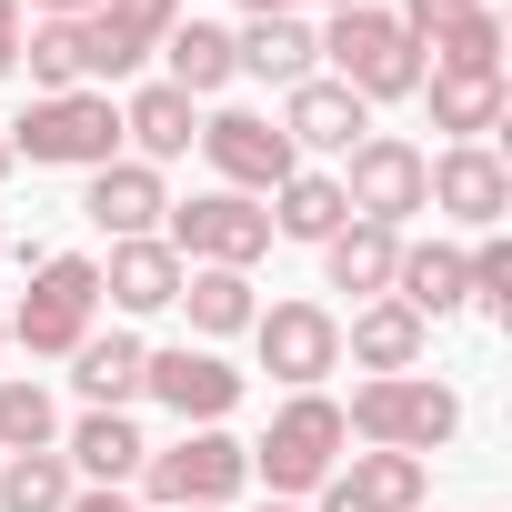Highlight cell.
I'll list each match as a JSON object with an SVG mask.
<instances>
[{"instance_id": "1", "label": "cell", "mask_w": 512, "mask_h": 512, "mask_svg": "<svg viewBox=\"0 0 512 512\" xmlns=\"http://www.w3.org/2000/svg\"><path fill=\"white\" fill-rule=\"evenodd\" d=\"M342 432H362L372 452H412L422 462V452H442L462 432V392L432 382V372H382V382H352Z\"/></svg>"}, {"instance_id": "2", "label": "cell", "mask_w": 512, "mask_h": 512, "mask_svg": "<svg viewBox=\"0 0 512 512\" xmlns=\"http://www.w3.org/2000/svg\"><path fill=\"white\" fill-rule=\"evenodd\" d=\"M0 141H11V161H31V171H101V161H121V101L111 91H51Z\"/></svg>"}, {"instance_id": "3", "label": "cell", "mask_w": 512, "mask_h": 512, "mask_svg": "<svg viewBox=\"0 0 512 512\" xmlns=\"http://www.w3.org/2000/svg\"><path fill=\"white\" fill-rule=\"evenodd\" d=\"M342 402L332 392H292L282 412H272V432L251 442V472H262V492L272 502H302V492H322L332 472H342Z\"/></svg>"}, {"instance_id": "4", "label": "cell", "mask_w": 512, "mask_h": 512, "mask_svg": "<svg viewBox=\"0 0 512 512\" xmlns=\"http://www.w3.org/2000/svg\"><path fill=\"white\" fill-rule=\"evenodd\" d=\"M91 312H101V262H91V251H41V262H31V292H21V312H11V342H21L31 362L81 352V342H91Z\"/></svg>"}, {"instance_id": "5", "label": "cell", "mask_w": 512, "mask_h": 512, "mask_svg": "<svg viewBox=\"0 0 512 512\" xmlns=\"http://www.w3.org/2000/svg\"><path fill=\"white\" fill-rule=\"evenodd\" d=\"M322 61H332V81L352 91V101H412L422 91V51H412V31L392 21V11H332V31H322Z\"/></svg>"}, {"instance_id": "6", "label": "cell", "mask_w": 512, "mask_h": 512, "mask_svg": "<svg viewBox=\"0 0 512 512\" xmlns=\"http://www.w3.org/2000/svg\"><path fill=\"white\" fill-rule=\"evenodd\" d=\"M332 181H342L352 221H382V231H402L412 211H432V151L402 141V131H362V141L342 151Z\"/></svg>"}, {"instance_id": "7", "label": "cell", "mask_w": 512, "mask_h": 512, "mask_svg": "<svg viewBox=\"0 0 512 512\" xmlns=\"http://www.w3.org/2000/svg\"><path fill=\"white\" fill-rule=\"evenodd\" d=\"M161 221H171L161 241L181 251L191 272H251V262L272 251V211L241 201V191H191V201H171Z\"/></svg>"}, {"instance_id": "8", "label": "cell", "mask_w": 512, "mask_h": 512, "mask_svg": "<svg viewBox=\"0 0 512 512\" xmlns=\"http://www.w3.org/2000/svg\"><path fill=\"white\" fill-rule=\"evenodd\" d=\"M241 482H251V442H231L221 422H211V432H181V442H161V452L141 462V502H151V512H191V502L221 512Z\"/></svg>"}, {"instance_id": "9", "label": "cell", "mask_w": 512, "mask_h": 512, "mask_svg": "<svg viewBox=\"0 0 512 512\" xmlns=\"http://www.w3.org/2000/svg\"><path fill=\"white\" fill-rule=\"evenodd\" d=\"M201 151H211L221 191H241V201H272V191L302 171V151L282 141L272 111H211V121H201Z\"/></svg>"}, {"instance_id": "10", "label": "cell", "mask_w": 512, "mask_h": 512, "mask_svg": "<svg viewBox=\"0 0 512 512\" xmlns=\"http://www.w3.org/2000/svg\"><path fill=\"white\" fill-rule=\"evenodd\" d=\"M141 392H151V402H171V412H181V432H211V422L241 402V372H231L211 342H161V352L141 362Z\"/></svg>"}, {"instance_id": "11", "label": "cell", "mask_w": 512, "mask_h": 512, "mask_svg": "<svg viewBox=\"0 0 512 512\" xmlns=\"http://www.w3.org/2000/svg\"><path fill=\"white\" fill-rule=\"evenodd\" d=\"M251 342H262V372L292 392H322V372H342V322L322 302H272L251 322Z\"/></svg>"}, {"instance_id": "12", "label": "cell", "mask_w": 512, "mask_h": 512, "mask_svg": "<svg viewBox=\"0 0 512 512\" xmlns=\"http://www.w3.org/2000/svg\"><path fill=\"white\" fill-rule=\"evenodd\" d=\"M432 211L462 221V231H502V221H512V171H502V151H492V141H452V151L432 161Z\"/></svg>"}, {"instance_id": "13", "label": "cell", "mask_w": 512, "mask_h": 512, "mask_svg": "<svg viewBox=\"0 0 512 512\" xmlns=\"http://www.w3.org/2000/svg\"><path fill=\"white\" fill-rule=\"evenodd\" d=\"M422 502H432V462H412V452H352L322 482L312 512H422Z\"/></svg>"}, {"instance_id": "14", "label": "cell", "mask_w": 512, "mask_h": 512, "mask_svg": "<svg viewBox=\"0 0 512 512\" xmlns=\"http://www.w3.org/2000/svg\"><path fill=\"white\" fill-rule=\"evenodd\" d=\"M181 21V0H101V11L81 21L91 31V81H131Z\"/></svg>"}, {"instance_id": "15", "label": "cell", "mask_w": 512, "mask_h": 512, "mask_svg": "<svg viewBox=\"0 0 512 512\" xmlns=\"http://www.w3.org/2000/svg\"><path fill=\"white\" fill-rule=\"evenodd\" d=\"M362 131H372V101H352L332 71H312V81L282 91V141L292 151H352Z\"/></svg>"}, {"instance_id": "16", "label": "cell", "mask_w": 512, "mask_h": 512, "mask_svg": "<svg viewBox=\"0 0 512 512\" xmlns=\"http://www.w3.org/2000/svg\"><path fill=\"white\" fill-rule=\"evenodd\" d=\"M61 462H71V482H91V492H131L141 462H151V442H141L131 412H81L71 442H61Z\"/></svg>"}, {"instance_id": "17", "label": "cell", "mask_w": 512, "mask_h": 512, "mask_svg": "<svg viewBox=\"0 0 512 512\" xmlns=\"http://www.w3.org/2000/svg\"><path fill=\"white\" fill-rule=\"evenodd\" d=\"M81 211H91L111 241H151V231H161V211H171V191H161V171H151V161H101V171H91V191H81Z\"/></svg>"}, {"instance_id": "18", "label": "cell", "mask_w": 512, "mask_h": 512, "mask_svg": "<svg viewBox=\"0 0 512 512\" xmlns=\"http://www.w3.org/2000/svg\"><path fill=\"white\" fill-rule=\"evenodd\" d=\"M101 302H111V312H171V302H181V251H171L161 231H151V241H111Z\"/></svg>"}, {"instance_id": "19", "label": "cell", "mask_w": 512, "mask_h": 512, "mask_svg": "<svg viewBox=\"0 0 512 512\" xmlns=\"http://www.w3.org/2000/svg\"><path fill=\"white\" fill-rule=\"evenodd\" d=\"M121 141L161 171V161H181V151L201 141V101H191V91H171V81H141V91L121 101Z\"/></svg>"}, {"instance_id": "20", "label": "cell", "mask_w": 512, "mask_h": 512, "mask_svg": "<svg viewBox=\"0 0 512 512\" xmlns=\"http://www.w3.org/2000/svg\"><path fill=\"white\" fill-rule=\"evenodd\" d=\"M231 61L251 71V81H312V61H322V31L302 21V11H262L251 31H231Z\"/></svg>"}, {"instance_id": "21", "label": "cell", "mask_w": 512, "mask_h": 512, "mask_svg": "<svg viewBox=\"0 0 512 512\" xmlns=\"http://www.w3.org/2000/svg\"><path fill=\"white\" fill-rule=\"evenodd\" d=\"M462 292H472V282H462V251H452V241H402V262H392V292H382V302H402L412 322H452Z\"/></svg>"}, {"instance_id": "22", "label": "cell", "mask_w": 512, "mask_h": 512, "mask_svg": "<svg viewBox=\"0 0 512 512\" xmlns=\"http://www.w3.org/2000/svg\"><path fill=\"white\" fill-rule=\"evenodd\" d=\"M392 262H402V231H382V221H342L322 241V282L352 292V302H382L392 292Z\"/></svg>"}, {"instance_id": "23", "label": "cell", "mask_w": 512, "mask_h": 512, "mask_svg": "<svg viewBox=\"0 0 512 512\" xmlns=\"http://www.w3.org/2000/svg\"><path fill=\"white\" fill-rule=\"evenodd\" d=\"M422 342H432V322H412L402 302H362L352 312V332H342V352H352V372H422Z\"/></svg>"}, {"instance_id": "24", "label": "cell", "mask_w": 512, "mask_h": 512, "mask_svg": "<svg viewBox=\"0 0 512 512\" xmlns=\"http://www.w3.org/2000/svg\"><path fill=\"white\" fill-rule=\"evenodd\" d=\"M161 81L171 91H191V101H211V91H231L241 81V61H231V31L221 21H171V41H161Z\"/></svg>"}, {"instance_id": "25", "label": "cell", "mask_w": 512, "mask_h": 512, "mask_svg": "<svg viewBox=\"0 0 512 512\" xmlns=\"http://www.w3.org/2000/svg\"><path fill=\"white\" fill-rule=\"evenodd\" d=\"M141 362H151V342H141V332H91V342L71 352V382H81V402H91V412H121V402L141 392Z\"/></svg>"}, {"instance_id": "26", "label": "cell", "mask_w": 512, "mask_h": 512, "mask_svg": "<svg viewBox=\"0 0 512 512\" xmlns=\"http://www.w3.org/2000/svg\"><path fill=\"white\" fill-rule=\"evenodd\" d=\"M422 91H432V131H452V141H482V131H502V111H512V81H502V71H492V81L422 71Z\"/></svg>"}, {"instance_id": "27", "label": "cell", "mask_w": 512, "mask_h": 512, "mask_svg": "<svg viewBox=\"0 0 512 512\" xmlns=\"http://www.w3.org/2000/svg\"><path fill=\"white\" fill-rule=\"evenodd\" d=\"M181 312H191L201 342H231V332L262 322V302H251V272H191V262H181Z\"/></svg>"}, {"instance_id": "28", "label": "cell", "mask_w": 512, "mask_h": 512, "mask_svg": "<svg viewBox=\"0 0 512 512\" xmlns=\"http://www.w3.org/2000/svg\"><path fill=\"white\" fill-rule=\"evenodd\" d=\"M21 61H31V101L91 91V31H81V21H31V31H21Z\"/></svg>"}, {"instance_id": "29", "label": "cell", "mask_w": 512, "mask_h": 512, "mask_svg": "<svg viewBox=\"0 0 512 512\" xmlns=\"http://www.w3.org/2000/svg\"><path fill=\"white\" fill-rule=\"evenodd\" d=\"M262 211H272V231H282V241H332V231L352 221V201H342V181H332V171H292Z\"/></svg>"}, {"instance_id": "30", "label": "cell", "mask_w": 512, "mask_h": 512, "mask_svg": "<svg viewBox=\"0 0 512 512\" xmlns=\"http://www.w3.org/2000/svg\"><path fill=\"white\" fill-rule=\"evenodd\" d=\"M81 482L61 452H0V512H61Z\"/></svg>"}, {"instance_id": "31", "label": "cell", "mask_w": 512, "mask_h": 512, "mask_svg": "<svg viewBox=\"0 0 512 512\" xmlns=\"http://www.w3.org/2000/svg\"><path fill=\"white\" fill-rule=\"evenodd\" d=\"M422 51H432L422 71H462V81H492V71H502V21H492V11H462V21H452V31H432Z\"/></svg>"}, {"instance_id": "32", "label": "cell", "mask_w": 512, "mask_h": 512, "mask_svg": "<svg viewBox=\"0 0 512 512\" xmlns=\"http://www.w3.org/2000/svg\"><path fill=\"white\" fill-rule=\"evenodd\" d=\"M0 452H61V412L41 382H0Z\"/></svg>"}, {"instance_id": "33", "label": "cell", "mask_w": 512, "mask_h": 512, "mask_svg": "<svg viewBox=\"0 0 512 512\" xmlns=\"http://www.w3.org/2000/svg\"><path fill=\"white\" fill-rule=\"evenodd\" d=\"M462 282H472L462 312H492V322L512 312V241H502V231H482V241L462 251Z\"/></svg>"}, {"instance_id": "34", "label": "cell", "mask_w": 512, "mask_h": 512, "mask_svg": "<svg viewBox=\"0 0 512 512\" xmlns=\"http://www.w3.org/2000/svg\"><path fill=\"white\" fill-rule=\"evenodd\" d=\"M462 11H482V0H402L392 21H402V31H412V51H422V41H432V31H452Z\"/></svg>"}, {"instance_id": "35", "label": "cell", "mask_w": 512, "mask_h": 512, "mask_svg": "<svg viewBox=\"0 0 512 512\" xmlns=\"http://www.w3.org/2000/svg\"><path fill=\"white\" fill-rule=\"evenodd\" d=\"M21 31H31V21H21V0H0V81L21 71Z\"/></svg>"}, {"instance_id": "36", "label": "cell", "mask_w": 512, "mask_h": 512, "mask_svg": "<svg viewBox=\"0 0 512 512\" xmlns=\"http://www.w3.org/2000/svg\"><path fill=\"white\" fill-rule=\"evenodd\" d=\"M61 512H151V502H141V492H91V482H81Z\"/></svg>"}, {"instance_id": "37", "label": "cell", "mask_w": 512, "mask_h": 512, "mask_svg": "<svg viewBox=\"0 0 512 512\" xmlns=\"http://www.w3.org/2000/svg\"><path fill=\"white\" fill-rule=\"evenodd\" d=\"M31 11H41V21H91L101 0H31Z\"/></svg>"}, {"instance_id": "38", "label": "cell", "mask_w": 512, "mask_h": 512, "mask_svg": "<svg viewBox=\"0 0 512 512\" xmlns=\"http://www.w3.org/2000/svg\"><path fill=\"white\" fill-rule=\"evenodd\" d=\"M241 11L262 21V11H312V0H241ZM332 11H362V0H332Z\"/></svg>"}, {"instance_id": "39", "label": "cell", "mask_w": 512, "mask_h": 512, "mask_svg": "<svg viewBox=\"0 0 512 512\" xmlns=\"http://www.w3.org/2000/svg\"><path fill=\"white\" fill-rule=\"evenodd\" d=\"M262 512H302V502H262Z\"/></svg>"}, {"instance_id": "40", "label": "cell", "mask_w": 512, "mask_h": 512, "mask_svg": "<svg viewBox=\"0 0 512 512\" xmlns=\"http://www.w3.org/2000/svg\"><path fill=\"white\" fill-rule=\"evenodd\" d=\"M0 171H11V141H0Z\"/></svg>"}, {"instance_id": "41", "label": "cell", "mask_w": 512, "mask_h": 512, "mask_svg": "<svg viewBox=\"0 0 512 512\" xmlns=\"http://www.w3.org/2000/svg\"><path fill=\"white\" fill-rule=\"evenodd\" d=\"M0 342H11V322H0Z\"/></svg>"}, {"instance_id": "42", "label": "cell", "mask_w": 512, "mask_h": 512, "mask_svg": "<svg viewBox=\"0 0 512 512\" xmlns=\"http://www.w3.org/2000/svg\"><path fill=\"white\" fill-rule=\"evenodd\" d=\"M0 251H11V231H0Z\"/></svg>"}, {"instance_id": "43", "label": "cell", "mask_w": 512, "mask_h": 512, "mask_svg": "<svg viewBox=\"0 0 512 512\" xmlns=\"http://www.w3.org/2000/svg\"><path fill=\"white\" fill-rule=\"evenodd\" d=\"M191 512H211V502H191Z\"/></svg>"}]
</instances>
